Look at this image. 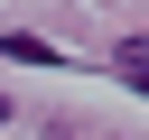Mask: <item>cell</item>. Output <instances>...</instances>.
I'll return each instance as SVG.
<instances>
[{
	"label": "cell",
	"mask_w": 149,
	"mask_h": 140,
	"mask_svg": "<svg viewBox=\"0 0 149 140\" xmlns=\"http://www.w3.org/2000/svg\"><path fill=\"white\" fill-rule=\"evenodd\" d=\"M0 121H9V103H0Z\"/></svg>",
	"instance_id": "3957f363"
},
{
	"label": "cell",
	"mask_w": 149,
	"mask_h": 140,
	"mask_svg": "<svg viewBox=\"0 0 149 140\" xmlns=\"http://www.w3.org/2000/svg\"><path fill=\"white\" fill-rule=\"evenodd\" d=\"M0 56H9V65H56V47H47V37H28V28H9V37H0Z\"/></svg>",
	"instance_id": "6da1fadb"
},
{
	"label": "cell",
	"mask_w": 149,
	"mask_h": 140,
	"mask_svg": "<svg viewBox=\"0 0 149 140\" xmlns=\"http://www.w3.org/2000/svg\"><path fill=\"white\" fill-rule=\"evenodd\" d=\"M112 65H121L130 84H149V37H121V47H112Z\"/></svg>",
	"instance_id": "7a4b0ae2"
}]
</instances>
